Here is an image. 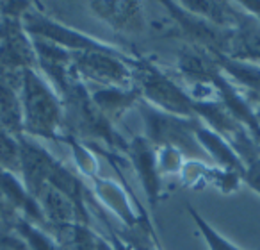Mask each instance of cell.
Instances as JSON below:
<instances>
[{"label":"cell","mask_w":260,"mask_h":250,"mask_svg":"<svg viewBox=\"0 0 260 250\" xmlns=\"http://www.w3.org/2000/svg\"><path fill=\"white\" fill-rule=\"evenodd\" d=\"M23 134L30 138L59 140L62 129V100L40 70H27L20 90Z\"/></svg>","instance_id":"6da1fadb"},{"label":"cell","mask_w":260,"mask_h":250,"mask_svg":"<svg viewBox=\"0 0 260 250\" xmlns=\"http://www.w3.org/2000/svg\"><path fill=\"white\" fill-rule=\"evenodd\" d=\"M145 122V140L152 147L171 149L189 159H210L196 138V129L202 125L200 118H182L150 105L141 100L136 104Z\"/></svg>","instance_id":"7a4b0ae2"},{"label":"cell","mask_w":260,"mask_h":250,"mask_svg":"<svg viewBox=\"0 0 260 250\" xmlns=\"http://www.w3.org/2000/svg\"><path fill=\"white\" fill-rule=\"evenodd\" d=\"M62 127L68 129L79 140H100L112 149H128V143L112 129V123L98 111L91 100V93L84 82L73 79L70 86L61 93Z\"/></svg>","instance_id":"3957f363"},{"label":"cell","mask_w":260,"mask_h":250,"mask_svg":"<svg viewBox=\"0 0 260 250\" xmlns=\"http://www.w3.org/2000/svg\"><path fill=\"white\" fill-rule=\"evenodd\" d=\"M139 58L116 50H87L73 54L72 73L80 82H93L100 88H134L132 66Z\"/></svg>","instance_id":"277c9868"},{"label":"cell","mask_w":260,"mask_h":250,"mask_svg":"<svg viewBox=\"0 0 260 250\" xmlns=\"http://www.w3.org/2000/svg\"><path fill=\"white\" fill-rule=\"evenodd\" d=\"M132 72H134V86L139 90L145 102L170 115L182 118H198L194 111L196 102L192 100L191 95L178 86L171 77L160 72L155 65L146 59H138V63L132 66Z\"/></svg>","instance_id":"5b68a950"},{"label":"cell","mask_w":260,"mask_h":250,"mask_svg":"<svg viewBox=\"0 0 260 250\" xmlns=\"http://www.w3.org/2000/svg\"><path fill=\"white\" fill-rule=\"evenodd\" d=\"M22 25L32 40L48 41V43H54L61 48H66V50L73 52V54L87 50H116L111 45L102 43V41L94 40V38L82 34L80 31H75L72 27H66L62 23L55 22L54 18L45 15L43 11L34 9V4L23 13Z\"/></svg>","instance_id":"8992f818"},{"label":"cell","mask_w":260,"mask_h":250,"mask_svg":"<svg viewBox=\"0 0 260 250\" xmlns=\"http://www.w3.org/2000/svg\"><path fill=\"white\" fill-rule=\"evenodd\" d=\"M162 6L168 9L171 20L175 22L177 33L184 40H187V45L203 48L214 55H226L230 31L221 29V27L207 22L205 18H200V16L185 11L178 2L164 0Z\"/></svg>","instance_id":"52a82bcc"},{"label":"cell","mask_w":260,"mask_h":250,"mask_svg":"<svg viewBox=\"0 0 260 250\" xmlns=\"http://www.w3.org/2000/svg\"><path fill=\"white\" fill-rule=\"evenodd\" d=\"M87 6L94 16L118 33H141L146 27L143 6L134 0H96Z\"/></svg>","instance_id":"ba28073f"},{"label":"cell","mask_w":260,"mask_h":250,"mask_svg":"<svg viewBox=\"0 0 260 250\" xmlns=\"http://www.w3.org/2000/svg\"><path fill=\"white\" fill-rule=\"evenodd\" d=\"M224 58L260 65V22L244 9L237 25L230 29V41Z\"/></svg>","instance_id":"9c48e42d"},{"label":"cell","mask_w":260,"mask_h":250,"mask_svg":"<svg viewBox=\"0 0 260 250\" xmlns=\"http://www.w3.org/2000/svg\"><path fill=\"white\" fill-rule=\"evenodd\" d=\"M177 68L192 88L212 86L214 77L221 72L216 55L192 45H185L178 50Z\"/></svg>","instance_id":"30bf717a"},{"label":"cell","mask_w":260,"mask_h":250,"mask_svg":"<svg viewBox=\"0 0 260 250\" xmlns=\"http://www.w3.org/2000/svg\"><path fill=\"white\" fill-rule=\"evenodd\" d=\"M128 156L132 157V163L136 166L139 179L143 182V188L146 191V197L150 200V206L155 207L160 193V181H159V159L153 150V147L145 140V136H136L128 143L126 149Z\"/></svg>","instance_id":"8fae6325"},{"label":"cell","mask_w":260,"mask_h":250,"mask_svg":"<svg viewBox=\"0 0 260 250\" xmlns=\"http://www.w3.org/2000/svg\"><path fill=\"white\" fill-rule=\"evenodd\" d=\"M196 138H198L200 145L203 147V150L207 152V156L217 163L224 172H234V174H239L242 179L244 175V164L241 163L239 156L235 154V150L232 149V145L219 136L217 132H214L212 129H209L207 125H200L196 129Z\"/></svg>","instance_id":"7c38bea8"},{"label":"cell","mask_w":260,"mask_h":250,"mask_svg":"<svg viewBox=\"0 0 260 250\" xmlns=\"http://www.w3.org/2000/svg\"><path fill=\"white\" fill-rule=\"evenodd\" d=\"M91 100L109 122H114V120L121 118L132 105H136L141 100V93L136 86L128 88V90L98 88V90L91 91Z\"/></svg>","instance_id":"4fadbf2b"},{"label":"cell","mask_w":260,"mask_h":250,"mask_svg":"<svg viewBox=\"0 0 260 250\" xmlns=\"http://www.w3.org/2000/svg\"><path fill=\"white\" fill-rule=\"evenodd\" d=\"M185 11L205 18L207 22L221 27V29H234L241 18L242 9H237L234 2H221V0H185L178 2Z\"/></svg>","instance_id":"5bb4252c"},{"label":"cell","mask_w":260,"mask_h":250,"mask_svg":"<svg viewBox=\"0 0 260 250\" xmlns=\"http://www.w3.org/2000/svg\"><path fill=\"white\" fill-rule=\"evenodd\" d=\"M216 61L221 68V73L235 88H239L246 95L260 97V65L235 61L224 55H216Z\"/></svg>","instance_id":"9a60e30c"},{"label":"cell","mask_w":260,"mask_h":250,"mask_svg":"<svg viewBox=\"0 0 260 250\" xmlns=\"http://www.w3.org/2000/svg\"><path fill=\"white\" fill-rule=\"evenodd\" d=\"M0 170L13 175L22 174L20 142L16 136L0 127Z\"/></svg>","instance_id":"2e32d148"},{"label":"cell","mask_w":260,"mask_h":250,"mask_svg":"<svg viewBox=\"0 0 260 250\" xmlns=\"http://www.w3.org/2000/svg\"><path fill=\"white\" fill-rule=\"evenodd\" d=\"M61 239V250H96L91 232L84 224H75L64 231L57 232Z\"/></svg>","instance_id":"e0dca14e"},{"label":"cell","mask_w":260,"mask_h":250,"mask_svg":"<svg viewBox=\"0 0 260 250\" xmlns=\"http://www.w3.org/2000/svg\"><path fill=\"white\" fill-rule=\"evenodd\" d=\"M187 209H189V213H191V216H192V220H194L198 231L202 232V236H203V239H205L209 250H242V248H239V246H235L234 243H230L228 239H224L223 236L216 231V229L210 227L209 221L203 220V218L200 216V214L196 213L191 206H189Z\"/></svg>","instance_id":"ac0fdd59"},{"label":"cell","mask_w":260,"mask_h":250,"mask_svg":"<svg viewBox=\"0 0 260 250\" xmlns=\"http://www.w3.org/2000/svg\"><path fill=\"white\" fill-rule=\"evenodd\" d=\"M15 224H18V231L22 232L23 238L29 241V245L32 246V250H61L59 246H55V243L50 238L43 234L38 227H34L32 221H23L16 220Z\"/></svg>","instance_id":"d6986e66"},{"label":"cell","mask_w":260,"mask_h":250,"mask_svg":"<svg viewBox=\"0 0 260 250\" xmlns=\"http://www.w3.org/2000/svg\"><path fill=\"white\" fill-rule=\"evenodd\" d=\"M237 6L260 22V0H242V2H237Z\"/></svg>","instance_id":"ffe728a7"},{"label":"cell","mask_w":260,"mask_h":250,"mask_svg":"<svg viewBox=\"0 0 260 250\" xmlns=\"http://www.w3.org/2000/svg\"><path fill=\"white\" fill-rule=\"evenodd\" d=\"M244 95H246V93H244ZM246 97H248L249 104H251L253 113H255V118H256V122L260 123V97H251V95H246Z\"/></svg>","instance_id":"44dd1931"},{"label":"cell","mask_w":260,"mask_h":250,"mask_svg":"<svg viewBox=\"0 0 260 250\" xmlns=\"http://www.w3.org/2000/svg\"><path fill=\"white\" fill-rule=\"evenodd\" d=\"M0 29H2V16H0Z\"/></svg>","instance_id":"7402d4cb"},{"label":"cell","mask_w":260,"mask_h":250,"mask_svg":"<svg viewBox=\"0 0 260 250\" xmlns=\"http://www.w3.org/2000/svg\"><path fill=\"white\" fill-rule=\"evenodd\" d=\"M0 174H2V170H0Z\"/></svg>","instance_id":"603a6c76"}]
</instances>
